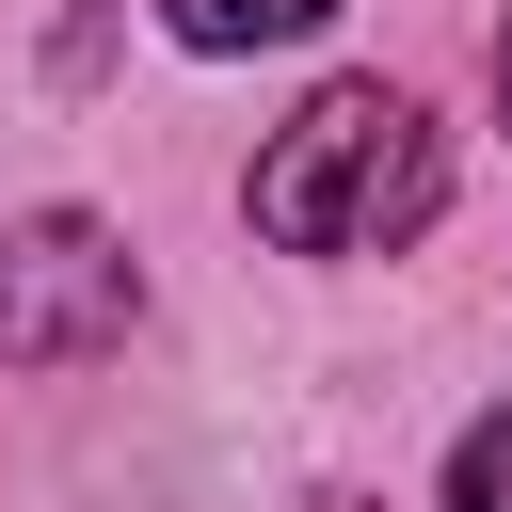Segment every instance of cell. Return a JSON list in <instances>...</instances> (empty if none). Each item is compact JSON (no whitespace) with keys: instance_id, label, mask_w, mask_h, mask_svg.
Instances as JSON below:
<instances>
[{"instance_id":"1","label":"cell","mask_w":512,"mask_h":512,"mask_svg":"<svg viewBox=\"0 0 512 512\" xmlns=\"http://www.w3.org/2000/svg\"><path fill=\"white\" fill-rule=\"evenodd\" d=\"M240 208H256V240H288V256H384V240H416V224L448 208V128H432L400 80H320V96L256 144Z\"/></svg>"},{"instance_id":"2","label":"cell","mask_w":512,"mask_h":512,"mask_svg":"<svg viewBox=\"0 0 512 512\" xmlns=\"http://www.w3.org/2000/svg\"><path fill=\"white\" fill-rule=\"evenodd\" d=\"M128 304H144V272L96 208H32L0 240V368H80L128 336Z\"/></svg>"},{"instance_id":"3","label":"cell","mask_w":512,"mask_h":512,"mask_svg":"<svg viewBox=\"0 0 512 512\" xmlns=\"http://www.w3.org/2000/svg\"><path fill=\"white\" fill-rule=\"evenodd\" d=\"M336 0H160V32L176 48H304Z\"/></svg>"},{"instance_id":"4","label":"cell","mask_w":512,"mask_h":512,"mask_svg":"<svg viewBox=\"0 0 512 512\" xmlns=\"http://www.w3.org/2000/svg\"><path fill=\"white\" fill-rule=\"evenodd\" d=\"M448 512H512V416H480L448 448Z\"/></svg>"},{"instance_id":"5","label":"cell","mask_w":512,"mask_h":512,"mask_svg":"<svg viewBox=\"0 0 512 512\" xmlns=\"http://www.w3.org/2000/svg\"><path fill=\"white\" fill-rule=\"evenodd\" d=\"M496 112H512V32H496Z\"/></svg>"}]
</instances>
